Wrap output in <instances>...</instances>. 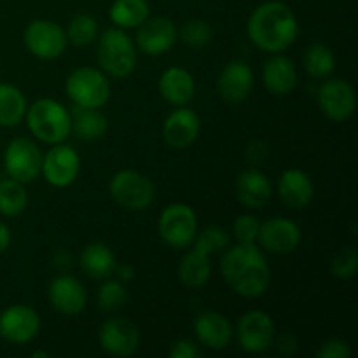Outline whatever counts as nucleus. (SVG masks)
<instances>
[{
	"label": "nucleus",
	"instance_id": "393cba45",
	"mask_svg": "<svg viewBox=\"0 0 358 358\" xmlns=\"http://www.w3.org/2000/svg\"><path fill=\"white\" fill-rule=\"evenodd\" d=\"M192 245L194 248L187 252L178 264V278H180L182 285H185L187 289H201L212 276V262H210L212 254H208L199 245Z\"/></svg>",
	"mask_w": 358,
	"mask_h": 358
},
{
	"label": "nucleus",
	"instance_id": "ddd939ff",
	"mask_svg": "<svg viewBox=\"0 0 358 358\" xmlns=\"http://www.w3.org/2000/svg\"><path fill=\"white\" fill-rule=\"evenodd\" d=\"M41 331V317L27 304H13L0 315V336L14 345L34 341Z\"/></svg>",
	"mask_w": 358,
	"mask_h": 358
},
{
	"label": "nucleus",
	"instance_id": "bb28decb",
	"mask_svg": "<svg viewBox=\"0 0 358 358\" xmlns=\"http://www.w3.org/2000/svg\"><path fill=\"white\" fill-rule=\"evenodd\" d=\"M70 121H72V133L77 138L84 142H94L100 140L107 133L108 121L100 108L87 107H73L70 112Z\"/></svg>",
	"mask_w": 358,
	"mask_h": 358
},
{
	"label": "nucleus",
	"instance_id": "ea45409f",
	"mask_svg": "<svg viewBox=\"0 0 358 358\" xmlns=\"http://www.w3.org/2000/svg\"><path fill=\"white\" fill-rule=\"evenodd\" d=\"M276 348L283 357H294L297 353V339L292 332H283L278 338L275 336Z\"/></svg>",
	"mask_w": 358,
	"mask_h": 358
},
{
	"label": "nucleus",
	"instance_id": "7c9ffc66",
	"mask_svg": "<svg viewBox=\"0 0 358 358\" xmlns=\"http://www.w3.org/2000/svg\"><path fill=\"white\" fill-rule=\"evenodd\" d=\"M27 206L28 192L24 184L10 177L0 182V215L17 217L27 210Z\"/></svg>",
	"mask_w": 358,
	"mask_h": 358
},
{
	"label": "nucleus",
	"instance_id": "4468645a",
	"mask_svg": "<svg viewBox=\"0 0 358 358\" xmlns=\"http://www.w3.org/2000/svg\"><path fill=\"white\" fill-rule=\"evenodd\" d=\"M98 339L108 355L119 358L135 355L140 346L138 327L126 318H110L103 322L98 332Z\"/></svg>",
	"mask_w": 358,
	"mask_h": 358
},
{
	"label": "nucleus",
	"instance_id": "0eeeda50",
	"mask_svg": "<svg viewBox=\"0 0 358 358\" xmlns=\"http://www.w3.org/2000/svg\"><path fill=\"white\" fill-rule=\"evenodd\" d=\"M161 240L173 248H187L198 234V217L185 203H171L161 212L157 220Z\"/></svg>",
	"mask_w": 358,
	"mask_h": 358
},
{
	"label": "nucleus",
	"instance_id": "c85d7f7f",
	"mask_svg": "<svg viewBox=\"0 0 358 358\" xmlns=\"http://www.w3.org/2000/svg\"><path fill=\"white\" fill-rule=\"evenodd\" d=\"M108 16L117 28L131 30L150 16V7L147 0H114Z\"/></svg>",
	"mask_w": 358,
	"mask_h": 358
},
{
	"label": "nucleus",
	"instance_id": "72a5a7b5",
	"mask_svg": "<svg viewBox=\"0 0 358 358\" xmlns=\"http://www.w3.org/2000/svg\"><path fill=\"white\" fill-rule=\"evenodd\" d=\"M128 303V292L119 280L115 282H105L98 290V306L107 313H114L124 308Z\"/></svg>",
	"mask_w": 358,
	"mask_h": 358
},
{
	"label": "nucleus",
	"instance_id": "c9c22d12",
	"mask_svg": "<svg viewBox=\"0 0 358 358\" xmlns=\"http://www.w3.org/2000/svg\"><path fill=\"white\" fill-rule=\"evenodd\" d=\"M358 269V254L357 248L348 245L343 247L338 254L334 255L331 264L332 275L338 280H352L357 275Z\"/></svg>",
	"mask_w": 358,
	"mask_h": 358
},
{
	"label": "nucleus",
	"instance_id": "473e14b6",
	"mask_svg": "<svg viewBox=\"0 0 358 358\" xmlns=\"http://www.w3.org/2000/svg\"><path fill=\"white\" fill-rule=\"evenodd\" d=\"M178 37L185 45L192 49H201L208 45L213 38V28L205 20H189L182 24Z\"/></svg>",
	"mask_w": 358,
	"mask_h": 358
},
{
	"label": "nucleus",
	"instance_id": "e433bc0d",
	"mask_svg": "<svg viewBox=\"0 0 358 358\" xmlns=\"http://www.w3.org/2000/svg\"><path fill=\"white\" fill-rule=\"evenodd\" d=\"M261 222L254 215H240L233 222V233L238 243H257V234Z\"/></svg>",
	"mask_w": 358,
	"mask_h": 358
},
{
	"label": "nucleus",
	"instance_id": "f257e3e1",
	"mask_svg": "<svg viewBox=\"0 0 358 358\" xmlns=\"http://www.w3.org/2000/svg\"><path fill=\"white\" fill-rule=\"evenodd\" d=\"M220 273L233 292L247 299L264 296L271 283V268L257 243L227 247L220 259Z\"/></svg>",
	"mask_w": 358,
	"mask_h": 358
},
{
	"label": "nucleus",
	"instance_id": "423d86ee",
	"mask_svg": "<svg viewBox=\"0 0 358 358\" xmlns=\"http://www.w3.org/2000/svg\"><path fill=\"white\" fill-rule=\"evenodd\" d=\"M110 196L119 206L131 212L149 208L156 199V185L149 177L135 170H121L112 177Z\"/></svg>",
	"mask_w": 358,
	"mask_h": 358
},
{
	"label": "nucleus",
	"instance_id": "20e7f679",
	"mask_svg": "<svg viewBox=\"0 0 358 358\" xmlns=\"http://www.w3.org/2000/svg\"><path fill=\"white\" fill-rule=\"evenodd\" d=\"M96 56L101 72L114 79H126L131 76L138 59L135 42L122 28H108L101 34Z\"/></svg>",
	"mask_w": 358,
	"mask_h": 358
},
{
	"label": "nucleus",
	"instance_id": "9b49d317",
	"mask_svg": "<svg viewBox=\"0 0 358 358\" xmlns=\"http://www.w3.org/2000/svg\"><path fill=\"white\" fill-rule=\"evenodd\" d=\"M80 171V157L76 149L65 143H56L42 156L41 173L52 187H69L77 180Z\"/></svg>",
	"mask_w": 358,
	"mask_h": 358
},
{
	"label": "nucleus",
	"instance_id": "a211bd4d",
	"mask_svg": "<svg viewBox=\"0 0 358 358\" xmlns=\"http://www.w3.org/2000/svg\"><path fill=\"white\" fill-rule=\"evenodd\" d=\"M201 129V121L194 110L177 107L163 124V138L173 149H187L196 142Z\"/></svg>",
	"mask_w": 358,
	"mask_h": 358
},
{
	"label": "nucleus",
	"instance_id": "6e6552de",
	"mask_svg": "<svg viewBox=\"0 0 358 358\" xmlns=\"http://www.w3.org/2000/svg\"><path fill=\"white\" fill-rule=\"evenodd\" d=\"M23 42L30 55L38 59H56L69 45L65 30L56 21L34 20L24 28Z\"/></svg>",
	"mask_w": 358,
	"mask_h": 358
},
{
	"label": "nucleus",
	"instance_id": "4be33fe9",
	"mask_svg": "<svg viewBox=\"0 0 358 358\" xmlns=\"http://www.w3.org/2000/svg\"><path fill=\"white\" fill-rule=\"evenodd\" d=\"M262 80L266 90L275 96H285L297 86L296 63L289 56L276 52L266 62L262 69Z\"/></svg>",
	"mask_w": 358,
	"mask_h": 358
},
{
	"label": "nucleus",
	"instance_id": "a19ab883",
	"mask_svg": "<svg viewBox=\"0 0 358 358\" xmlns=\"http://www.w3.org/2000/svg\"><path fill=\"white\" fill-rule=\"evenodd\" d=\"M268 157V147L262 142H254L248 145L247 149V159L250 161L252 164H259Z\"/></svg>",
	"mask_w": 358,
	"mask_h": 358
},
{
	"label": "nucleus",
	"instance_id": "5701e85b",
	"mask_svg": "<svg viewBox=\"0 0 358 358\" xmlns=\"http://www.w3.org/2000/svg\"><path fill=\"white\" fill-rule=\"evenodd\" d=\"M157 90L170 105L184 107V105L191 103L196 94L194 77L182 66H170L161 73Z\"/></svg>",
	"mask_w": 358,
	"mask_h": 358
},
{
	"label": "nucleus",
	"instance_id": "f03ea898",
	"mask_svg": "<svg viewBox=\"0 0 358 358\" xmlns=\"http://www.w3.org/2000/svg\"><path fill=\"white\" fill-rule=\"evenodd\" d=\"M247 31L255 48L276 55L289 49L299 35V23L294 10L280 0L261 3L250 14Z\"/></svg>",
	"mask_w": 358,
	"mask_h": 358
},
{
	"label": "nucleus",
	"instance_id": "9d476101",
	"mask_svg": "<svg viewBox=\"0 0 358 358\" xmlns=\"http://www.w3.org/2000/svg\"><path fill=\"white\" fill-rule=\"evenodd\" d=\"M317 98L324 115L332 122L348 121L355 112V90L345 79H329L327 77L318 87Z\"/></svg>",
	"mask_w": 358,
	"mask_h": 358
},
{
	"label": "nucleus",
	"instance_id": "f8f14e48",
	"mask_svg": "<svg viewBox=\"0 0 358 358\" xmlns=\"http://www.w3.org/2000/svg\"><path fill=\"white\" fill-rule=\"evenodd\" d=\"M238 343L247 353H262L275 343V322L266 311H247L238 322Z\"/></svg>",
	"mask_w": 358,
	"mask_h": 358
},
{
	"label": "nucleus",
	"instance_id": "79ce46f5",
	"mask_svg": "<svg viewBox=\"0 0 358 358\" xmlns=\"http://www.w3.org/2000/svg\"><path fill=\"white\" fill-rule=\"evenodd\" d=\"M114 275L117 276V280L121 283H128L135 278V268L129 264H121V266H115L114 269Z\"/></svg>",
	"mask_w": 358,
	"mask_h": 358
},
{
	"label": "nucleus",
	"instance_id": "412c9836",
	"mask_svg": "<svg viewBox=\"0 0 358 358\" xmlns=\"http://www.w3.org/2000/svg\"><path fill=\"white\" fill-rule=\"evenodd\" d=\"M278 196L289 208H306L313 201L315 196V187L310 175L299 168L285 170L278 178Z\"/></svg>",
	"mask_w": 358,
	"mask_h": 358
},
{
	"label": "nucleus",
	"instance_id": "2f4dec72",
	"mask_svg": "<svg viewBox=\"0 0 358 358\" xmlns=\"http://www.w3.org/2000/svg\"><path fill=\"white\" fill-rule=\"evenodd\" d=\"M65 34L69 42H72L73 45H79V48H84V45H90L91 42L96 41L98 23L90 14H77L70 20Z\"/></svg>",
	"mask_w": 358,
	"mask_h": 358
},
{
	"label": "nucleus",
	"instance_id": "2eb2a0df",
	"mask_svg": "<svg viewBox=\"0 0 358 358\" xmlns=\"http://www.w3.org/2000/svg\"><path fill=\"white\" fill-rule=\"evenodd\" d=\"M301 227L294 220L285 217H275L261 224L257 234V243L262 250L269 254H290L301 243Z\"/></svg>",
	"mask_w": 358,
	"mask_h": 358
},
{
	"label": "nucleus",
	"instance_id": "b1692460",
	"mask_svg": "<svg viewBox=\"0 0 358 358\" xmlns=\"http://www.w3.org/2000/svg\"><path fill=\"white\" fill-rule=\"evenodd\" d=\"M236 196L248 208H262L273 196L271 180L259 170H245L236 178Z\"/></svg>",
	"mask_w": 358,
	"mask_h": 358
},
{
	"label": "nucleus",
	"instance_id": "58836bf2",
	"mask_svg": "<svg viewBox=\"0 0 358 358\" xmlns=\"http://www.w3.org/2000/svg\"><path fill=\"white\" fill-rule=\"evenodd\" d=\"M201 357V350L191 339H180V341L173 343L170 348V358H199Z\"/></svg>",
	"mask_w": 358,
	"mask_h": 358
},
{
	"label": "nucleus",
	"instance_id": "6ab92c4d",
	"mask_svg": "<svg viewBox=\"0 0 358 358\" xmlns=\"http://www.w3.org/2000/svg\"><path fill=\"white\" fill-rule=\"evenodd\" d=\"M217 87L227 103H241L254 90V70L245 62H229L220 72Z\"/></svg>",
	"mask_w": 358,
	"mask_h": 358
},
{
	"label": "nucleus",
	"instance_id": "7ed1b4c3",
	"mask_svg": "<svg viewBox=\"0 0 358 358\" xmlns=\"http://www.w3.org/2000/svg\"><path fill=\"white\" fill-rule=\"evenodd\" d=\"M24 117L31 135L49 145L63 143L72 133L70 112L52 98H41L34 101L27 108Z\"/></svg>",
	"mask_w": 358,
	"mask_h": 358
},
{
	"label": "nucleus",
	"instance_id": "4c0bfd02",
	"mask_svg": "<svg viewBox=\"0 0 358 358\" xmlns=\"http://www.w3.org/2000/svg\"><path fill=\"white\" fill-rule=\"evenodd\" d=\"M318 358H350L352 357V348H350L348 341L339 338L325 339L317 350Z\"/></svg>",
	"mask_w": 358,
	"mask_h": 358
},
{
	"label": "nucleus",
	"instance_id": "dca6fc26",
	"mask_svg": "<svg viewBox=\"0 0 358 358\" xmlns=\"http://www.w3.org/2000/svg\"><path fill=\"white\" fill-rule=\"evenodd\" d=\"M135 41L136 48L143 55L161 56L170 51L177 42V27L170 17L149 16L136 28Z\"/></svg>",
	"mask_w": 358,
	"mask_h": 358
},
{
	"label": "nucleus",
	"instance_id": "a18cd8bd",
	"mask_svg": "<svg viewBox=\"0 0 358 358\" xmlns=\"http://www.w3.org/2000/svg\"><path fill=\"white\" fill-rule=\"evenodd\" d=\"M34 358H37V357H44V358H48L49 357V353L48 352H34V355H31Z\"/></svg>",
	"mask_w": 358,
	"mask_h": 358
},
{
	"label": "nucleus",
	"instance_id": "39448f33",
	"mask_svg": "<svg viewBox=\"0 0 358 358\" xmlns=\"http://www.w3.org/2000/svg\"><path fill=\"white\" fill-rule=\"evenodd\" d=\"M65 91L77 107L101 108L110 98V83L101 70L79 66L66 77Z\"/></svg>",
	"mask_w": 358,
	"mask_h": 358
},
{
	"label": "nucleus",
	"instance_id": "f3484780",
	"mask_svg": "<svg viewBox=\"0 0 358 358\" xmlns=\"http://www.w3.org/2000/svg\"><path fill=\"white\" fill-rule=\"evenodd\" d=\"M49 304L65 317H76L86 310L87 292L83 283L70 275H59L48 287Z\"/></svg>",
	"mask_w": 358,
	"mask_h": 358
},
{
	"label": "nucleus",
	"instance_id": "1a4fd4ad",
	"mask_svg": "<svg viewBox=\"0 0 358 358\" xmlns=\"http://www.w3.org/2000/svg\"><path fill=\"white\" fill-rule=\"evenodd\" d=\"M6 173L21 184H28L38 177L42 168V152L37 143L28 138H14L3 152Z\"/></svg>",
	"mask_w": 358,
	"mask_h": 358
},
{
	"label": "nucleus",
	"instance_id": "f704fd0d",
	"mask_svg": "<svg viewBox=\"0 0 358 358\" xmlns=\"http://www.w3.org/2000/svg\"><path fill=\"white\" fill-rule=\"evenodd\" d=\"M192 243L199 245V247L205 248L208 254H219L224 252L231 243V238L227 234L226 229L219 226H208L201 231V233L196 234L194 241Z\"/></svg>",
	"mask_w": 358,
	"mask_h": 358
},
{
	"label": "nucleus",
	"instance_id": "cd10ccee",
	"mask_svg": "<svg viewBox=\"0 0 358 358\" xmlns=\"http://www.w3.org/2000/svg\"><path fill=\"white\" fill-rule=\"evenodd\" d=\"M27 98L16 86L0 83V126L14 128L20 124L27 114Z\"/></svg>",
	"mask_w": 358,
	"mask_h": 358
},
{
	"label": "nucleus",
	"instance_id": "c03bdc74",
	"mask_svg": "<svg viewBox=\"0 0 358 358\" xmlns=\"http://www.w3.org/2000/svg\"><path fill=\"white\" fill-rule=\"evenodd\" d=\"M55 264L58 266V268H69L70 264H72V255L69 254V252L65 250H59L58 254L55 255Z\"/></svg>",
	"mask_w": 358,
	"mask_h": 358
},
{
	"label": "nucleus",
	"instance_id": "37998d69",
	"mask_svg": "<svg viewBox=\"0 0 358 358\" xmlns=\"http://www.w3.org/2000/svg\"><path fill=\"white\" fill-rule=\"evenodd\" d=\"M10 240H13V234H10L9 226L3 222H0V254H3V252L9 248Z\"/></svg>",
	"mask_w": 358,
	"mask_h": 358
},
{
	"label": "nucleus",
	"instance_id": "c756f323",
	"mask_svg": "<svg viewBox=\"0 0 358 358\" xmlns=\"http://www.w3.org/2000/svg\"><path fill=\"white\" fill-rule=\"evenodd\" d=\"M303 65L308 76L313 79H327L336 69L334 51L322 42H315L304 52Z\"/></svg>",
	"mask_w": 358,
	"mask_h": 358
},
{
	"label": "nucleus",
	"instance_id": "aec40b11",
	"mask_svg": "<svg viewBox=\"0 0 358 358\" xmlns=\"http://www.w3.org/2000/svg\"><path fill=\"white\" fill-rule=\"evenodd\" d=\"M194 332L199 345L208 350H226L233 339V325L219 311H203L194 320Z\"/></svg>",
	"mask_w": 358,
	"mask_h": 358
},
{
	"label": "nucleus",
	"instance_id": "a878e982",
	"mask_svg": "<svg viewBox=\"0 0 358 358\" xmlns=\"http://www.w3.org/2000/svg\"><path fill=\"white\" fill-rule=\"evenodd\" d=\"M115 266H117L115 254L110 247L101 241H93V243L86 245L80 254V268L93 280L110 278L114 275Z\"/></svg>",
	"mask_w": 358,
	"mask_h": 358
}]
</instances>
